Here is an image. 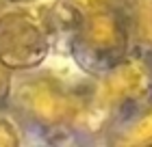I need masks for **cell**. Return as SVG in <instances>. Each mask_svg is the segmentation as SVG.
Here are the masks:
<instances>
[{
  "label": "cell",
  "instance_id": "5b68a950",
  "mask_svg": "<svg viewBox=\"0 0 152 147\" xmlns=\"http://www.w3.org/2000/svg\"><path fill=\"white\" fill-rule=\"evenodd\" d=\"M13 145H18L15 128H13L7 119L0 117V147H13Z\"/></svg>",
  "mask_w": 152,
  "mask_h": 147
},
{
  "label": "cell",
  "instance_id": "8992f818",
  "mask_svg": "<svg viewBox=\"0 0 152 147\" xmlns=\"http://www.w3.org/2000/svg\"><path fill=\"white\" fill-rule=\"evenodd\" d=\"M9 67L4 65L2 61H0V102L7 97V93H9Z\"/></svg>",
  "mask_w": 152,
  "mask_h": 147
},
{
  "label": "cell",
  "instance_id": "7a4b0ae2",
  "mask_svg": "<svg viewBox=\"0 0 152 147\" xmlns=\"http://www.w3.org/2000/svg\"><path fill=\"white\" fill-rule=\"evenodd\" d=\"M18 102L35 121L46 125L63 123L72 115V97L54 78H28L18 87Z\"/></svg>",
  "mask_w": 152,
  "mask_h": 147
},
{
  "label": "cell",
  "instance_id": "277c9868",
  "mask_svg": "<svg viewBox=\"0 0 152 147\" xmlns=\"http://www.w3.org/2000/svg\"><path fill=\"white\" fill-rule=\"evenodd\" d=\"M111 87L115 93H137L141 87H143V74L139 72L137 67H122L120 72H117L115 78H111Z\"/></svg>",
  "mask_w": 152,
  "mask_h": 147
},
{
  "label": "cell",
  "instance_id": "3957f363",
  "mask_svg": "<svg viewBox=\"0 0 152 147\" xmlns=\"http://www.w3.org/2000/svg\"><path fill=\"white\" fill-rule=\"evenodd\" d=\"M117 26L109 15H91L83 24V41L94 50H109L115 46Z\"/></svg>",
  "mask_w": 152,
  "mask_h": 147
},
{
  "label": "cell",
  "instance_id": "6da1fadb",
  "mask_svg": "<svg viewBox=\"0 0 152 147\" xmlns=\"http://www.w3.org/2000/svg\"><path fill=\"white\" fill-rule=\"evenodd\" d=\"M46 52V30L28 13H7L0 17V61L7 67H35L44 61Z\"/></svg>",
  "mask_w": 152,
  "mask_h": 147
},
{
  "label": "cell",
  "instance_id": "ba28073f",
  "mask_svg": "<svg viewBox=\"0 0 152 147\" xmlns=\"http://www.w3.org/2000/svg\"><path fill=\"white\" fill-rule=\"evenodd\" d=\"M13 2H31V0H13Z\"/></svg>",
  "mask_w": 152,
  "mask_h": 147
},
{
  "label": "cell",
  "instance_id": "52a82bcc",
  "mask_svg": "<svg viewBox=\"0 0 152 147\" xmlns=\"http://www.w3.org/2000/svg\"><path fill=\"white\" fill-rule=\"evenodd\" d=\"M72 4H76V7H83V9H96L98 4H102V0H70Z\"/></svg>",
  "mask_w": 152,
  "mask_h": 147
}]
</instances>
